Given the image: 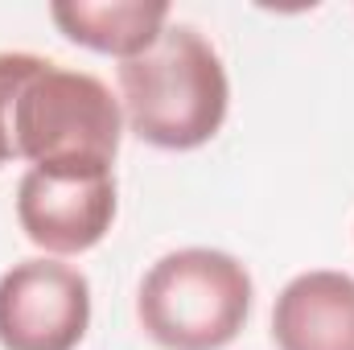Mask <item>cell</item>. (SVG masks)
Returning a JSON list of instances; mask_svg holds the SVG:
<instances>
[{"mask_svg":"<svg viewBox=\"0 0 354 350\" xmlns=\"http://www.w3.org/2000/svg\"><path fill=\"white\" fill-rule=\"evenodd\" d=\"M120 95L91 71H71L29 50L0 54V165H103L124 140Z\"/></svg>","mask_w":354,"mask_h":350,"instance_id":"cell-1","label":"cell"},{"mask_svg":"<svg viewBox=\"0 0 354 350\" xmlns=\"http://www.w3.org/2000/svg\"><path fill=\"white\" fill-rule=\"evenodd\" d=\"M124 128L165 153L210 145L231 111V79L194 25H165V33L136 58L115 66Z\"/></svg>","mask_w":354,"mask_h":350,"instance_id":"cell-2","label":"cell"},{"mask_svg":"<svg viewBox=\"0 0 354 350\" xmlns=\"http://www.w3.org/2000/svg\"><path fill=\"white\" fill-rule=\"evenodd\" d=\"M252 272L218 248L165 252L136 288V322L165 350H227L252 317Z\"/></svg>","mask_w":354,"mask_h":350,"instance_id":"cell-3","label":"cell"},{"mask_svg":"<svg viewBox=\"0 0 354 350\" xmlns=\"http://www.w3.org/2000/svg\"><path fill=\"white\" fill-rule=\"evenodd\" d=\"M115 210V169L103 165H29L17 185V223L54 260L99 248Z\"/></svg>","mask_w":354,"mask_h":350,"instance_id":"cell-4","label":"cell"},{"mask_svg":"<svg viewBox=\"0 0 354 350\" xmlns=\"http://www.w3.org/2000/svg\"><path fill=\"white\" fill-rule=\"evenodd\" d=\"M91 330V280L54 256L0 276V350H79Z\"/></svg>","mask_w":354,"mask_h":350,"instance_id":"cell-5","label":"cell"},{"mask_svg":"<svg viewBox=\"0 0 354 350\" xmlns=\"http://www.w3.org/2000/svg\"><path fill=\"white\" fill-rule=\"evenodd\" d=\"M272 342L276 350H354L351 272H297L272 305Z\"/></svg>","mask_w":354,"mask_h":350,"instance_id":"cell-6","label":"cell"},{"mask_svg":"<svg viewBox=\"0 0 354 350\" xmlns=\"http://www.w3.org/2000/svg\"><path fill=\"white\" fill-rule=\"evenodd\" d=\"M169 17L174 8L165 0H54L50 4V21L66 42L120 62L145 54L165 33Z\"/></svg>","mask_w":354,"mask_h":350,"instance_id":"cell-7","label":"cell"}]
</instances>
